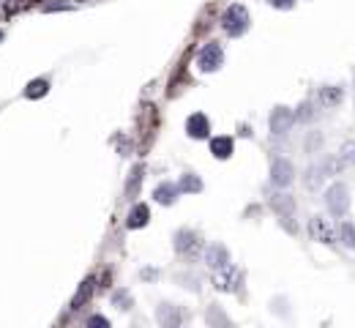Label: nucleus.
Returning a JSON list of instances; mask_svg holds the SVG:
<instances>
[{"label": "nucleus", "instance_id": "72a5a7b5", "mask_svg": "<svg viewBox=\"0 0 355 328\" xmlns=\"http://www.w3.org/2000/svg\"><path fill=\"white\" fill-rule=\"evenodd\" d=\"M79 3H85V0H79Z\"/></svg>", "mask_w": 355, "mask_h": 328}, {"label": "nucleus", "instance_id": "f3484780", "mask_svg": "<svg viewBox=\"0 0 355 328\" xmlns=\"http://www.w3.org/2000/svg\"><path fill=\"white\" fill-rule=\"evenodd\" d=\"M205 318H208V326L211 328H235L232 320L224 315V309H221L219 304H211V307H208V315H205Z\"/></svg>", "mask_w": 355, "mask_h": 328}, {"label": "nucleus", "instance_id": "4468645a", "mask_svg": "<svg viewBox=\"0 0 355 328\" xmlns=\"http://www.w3.org/2000/svg\"><path fill=\"white\" fill-rule=\"evenodd\" d=\"M271 208L279 214V219H290L295 214V200L290 194H274L271 197Z\"/></svg>", "mask_w": 355, "mask_h": 328}, {"label": "nucleus", "instance_id": "bb28decb", "mask_svg": "<svg viewBox=\"0 0 355 328\" xmlns=\"http://www.w3.org/2000/svg\"><path fill=\"white\" fill-rule=\"evenodd\" d=\"M339 156L345 159V164H355V140H347L339 151Z\"/></svg>", "mask_w": 355, "mask_h": 328}, {"label": "nucleus", "instance_id": "412c9836", "mask_svg": "<svg viewBox=\"0 0 355 328\" xmlns=\"http://www.w3.org/2000/svg\"><path fill=\"white\" fill-rule=\"evenodd\" d=\"M323 178H325V170H323V164H312V167L306 170V178H303V183H306V189H317V186L323 183Z\"/></svg>", "mask_w": 355, "mask_h": 328}, {"label": "nucleus", "instance_id": "9d476101", "mask_svg": "<svg viewBox=\"0 0 355 328\" xmlns=\"http://www.w3.org/2000/svg\"><path fill=\"white\" fill-rule=\"evenodd\" d=\"M186 134H189L192 140H208V137H211V121H208V115H205V112L189 115V121H186Z\"/></svg>", "mask_w": 355, "mask_h": 328}, {"label": "nucleus", "instance_id": "7c9ffc66", "mask_svg": "<svg viewBox=\"0 0 355 328\" xmlns=\"http://www.w3.org/2000/svg\"><path fill=\"white\" fill-rule=\"evenodd\" d=\"M156 276H159V271H150V268L142 271V279H156Z\"/></svg>", "mask_w": 355, "mask_h": 328}, {"label": "nucleus", "instance_id": "aec40b11", "mask_svg": "<svg viewBox=\"0 0 355 328\" xmlns=\"http://www.w3.org/2000/svg\"><path fill=\"white\" fill-rule=\"evenodd\" d=\"M47 90H50V80H44V77L30 80L25 88V99H41V96H47Z\"/></svg>", "mask_w": 355, "mask_h": 328}, {"label": "nucleus", "instance_id": "a878e982", "mask_svg": "<svg viewBox=\"0 0 355 328\" xmlns=\"http://www.w3.org/2000/svg\"><path fill=\"white\" fill-rule=\"evenodd\" d=\"M112 301H115V307H118V309H129V307L134 304V301H132V296H129L126 290H115V293H112Z\"/></svg>", "mask_w": 355, "mask_h": 328}, {"label": "nucleus", "instance_id": "9b49d317", "mask_svg": "<svg viewBox=\"0 0 355 328\" xmlns=\"http://www.w3.org/2000/svg\"><path fill=\"white\" fill-rule=\"evenodd\" d=\"M178 194H181L178 183H170V181H164V183H159V186L153 189V200H156L159 205H172V203L178 200Z\"/></svg>", "mask_w": 355, "mask_h": 328}, {"label": "nucleus", "instance_id": "473e14b6", "mask_svg": "<svg viewBox=\"0 0 355 328\" xmlns=\"http://www.w3.org/2000/svg\"><path fill=\"white\" fill-rule=\"evenodd\" d=\"M30 3H44V0H30Z\"/></svg>", "mask_w": 355, "mask_h": 328}, {"label": "nucleus", "instance_id": "393cba45", "mask_svg": "<svg viewBox=\"0 0 355 328\" xmlns=\"http://www.w3.org/2000/svg\"><path fill=\"white\" fill-rule=\"evenodd\" d=\"M342 167H345V159H342V156H328V159L323 162L325 175H339V172H342Z\"/></svg>", "mask_w": 355, "mask_h": 328}, {"label": "nucleus", "instance_id": "4be33fe9", "mask_svg": "<svg viewBox=\"0 0 355 328\" xmlns=\"http://www.w3.org/2000/svg\"><path fill=\"white\" fill-rule=\"evenodd\" d=\"M339 241L347 246V249H355V225L353 222H342V225H339Z\"/></svg>", "mask_w": 355, "mask_h": 328}, {"label": "nucleus", "instance_id": "1a4fd4ad", "mask_svg": "<svg viewBox=\"0 0 355 328\" xmlns=\"http://www.w3.org/2000/svg\"><path fill=\"white\" fill-rule=\"evenodd\" d=\"M295 181V167L290 159H274L271 164V183L279 186V189H287L290 183Z\"/></svg>", "mask_w": 355, "mask_h": 328}, {"label": "nucleus", "instance_id": "20e7f679", "mask_svg": "<svg viewBox=\"0 0 355 328\" xmlns=\"http://www.w3.org/2000/svg\"><path fill=\"white\" fill-rule=\"evenodd\" d=\"M172 244H175V252H178V254H183V257H197V252L203 249V236H200L197 230L183 227V230L175 233Z\"/></svg>", "mask_w": 355, "mask_h": 328}, {"label": "nucleus", "instance_id": "7ed1b4c3", "mask_svg": "<svg viewBox=\"0 0 355 328\" xmlns=\"http://www.w3.org/2000/svg\"><path fill=\"white\" fill-rule=\"evenodd\" d=\"M221 63H224V50H221V44H219V41H208V44L197 52V69H200V72H205V74L219 72V69H221Z\"/></svg>", "mask_w": 355, "mask_h": 328}, {"label": "nucleus", "instance_id": "5701e85b", "mask_svg": "<svg viewBox=\"0 0 355 328\" xmlns=\"http://www.w3.org/2000/svg\"><path fill=\"white\" fill-rule=\"evenodd\" d=\"M142 167H134V172H132V178L126 181V197H134L137 192H140V183H142Z\"/></svg>", "mask_w": 355, "mask_h": 328}, {"label": "nucleus", "instance_id": "f03ea898", "mask_svg": "<svg viewBox=\"0 0 355 328\" xmlns=\"http://www.w3.org/2000/svg\"><path fill=\"white\" fill-rule=\"evenodd\" d=\"M211 282L219 293H238L241 290V282H243V274H241L238 265L227 263V265H221V268L213 271Z\"/></svg>", "mask_w": 355, "mask_h": 328}, {"label": "nucleus", "instance_id": "cd10ccee", "mask_svg": "<svg viewBox=\"0 0 355 328\" xmlns=\"http://www.w3.org/2000/svg\"><path fill=\"white\" fill-rule=\"evenodd\" d=\"M85 328H112V326H110V320L104 315H93V318H88Z\"/></svg>", "mask_w": 355, "mask_h": 328}, {"label": "nucleus", "instance_id": "2f4dec72", "mask_svg": "<svg viewBox=\"0 0 355 328\" xmlns=\"http://www.w3.org/2000/svg\"><path fill=\"white\" fill-rule=\"evenodd\" d=\"M3 39H6V33H3V30H0V41H3Z\"/></svg>", "mask_w": 355, "mask_h": 328}, {"label": "nucleus", "instance_id": "dca6fc26", "mask_svg": "<svg viewBox=\"0 0 355 328\" xmlns=\"http://www.w3.org/2000/svg\"><path fill=\"white\" fill-rule=\"evenodd\" d=\"M232 151H235L232 137H213L211 140V154L216 156V159H230V156H232Z\"/></svg>", "mask_w": 355, "mask_h": 328}, {"label": "nucleus", "instance_id": "39448f33", "mask_svg": "<svg viewBox=\"0 0 355 328\" xmlns=\"http://www.w3.org/2000/svg\"><path fill=\"white\" fill-rule=\"evenodd\" d=\"M325 205L334 216H345L350 211V192L345 183H334L328 192H325Z\"/></svg>", "mask_w": 355, "mask_h": 328}, {"label": "nucleus", "instance_id": "6e6552de", "mask_svg": "<svg viewBox=\"0 0 355 328\" xmlns=\"http://www.w3.org/2000/svg\"><path fill=\"white\" fill-rule=\"evenodd\" d=\"M295 123V112L290 107H274L271 112V134L274 137H284Z\"/></svg>", "mask_w": 355, "mask_h": 328}, {"label": "nucleus", "instance_id": "b1692460", "mask_svg": "<svg viewBox=\"0 0 355 328\" xmlns=\"http://www.w3.org/2000/svg\"><path fill=\"white\" fill-rule=\"evenodd\" d=\"M295 121H301V123L314 121V104H312V101H303V104L295 110Z\"/></svg>", "mask_w": 355, "mask_h": 328}, {"label": "nucleus", "instance_id": "c756f323", "mask_svg": "<svg viewBox=\"0 0 355 328\" xmlns=\"http://www.w3.org/2000/svg\"><path fill=\"white\" fill-rule=\"evenodd\" d=\"M61 8H71V6H66V3H47L44 6V11H61Z\"/></svg>", "mask_w": 355, "mask_h": 328}, {"label": "nucleus", "instance_id": "f257e3e1", "mask_svg": "<svg viewBox=\"0 0 355 328\" xmlns=\"http://www.w3.org/2000/svg\"><path fill=\"white\" fill-rule=\"evenodd\" d=\"M249 25H252V19H249V8L246 6L232 3V6L224 8V14H221V30L227 36L238 39V36H243L249 30Z\"/></svg>", "mask_w": 355, "mask_h": 328}, {"label": "nucleus", "instance_id": "6ab92c4d", "mask_svg": "<svg viewBox=\"0 0 355 328\" xmlns=\"http://www.w3.org/2000/svg\"><path fill=\"white\" fill-rule=\"evenodd\" d=\"M178 189L186 192V194H197V192H203V181H200L194 172H186V175H181Z\"/></svg>", "mask_w": 355, "mask_h": 328}, {"label": "nucleus", "instance_id": "f8f14e48", "mask_svg": "<svg viewBox=\"0 0 355 328\" xmlns=\"http://www.w3.org/2000/svg\"><path fill=\"white\" fill-rule=\"evenodd\" d=\"M205 263H208V268H221V265H227L230 263V252H227V246L224 244H211L205 249Z\"/></svg>", "mask_w": 355, "mask_h": 328}, {"label": "nucleus", "instance_id": "2eb2a0df", "mask_svg": "<svg viewBox=\"0 0 355 328\" xmlns=\"http://www.w3.org/2000/svg\"><path fill=\"white\" fill-rule=\"evenodd\" d=\"M148 219H150V211H148V205L145 203H137L132 211H129V219H126V225H129V230H140L148 225Z\"/></svg>", "mask_w": 355, "mask_h": 328}, {"label": "nucleus", "instance_id": "423d86ee", "mask_svg": "<svg viewBox=\"0 0 355 328\" xmlns=\"http://www.w3.org/2000/svg\"><path fill=\"white\" fill-rule=\"evenodd\" d=\"M156 320H159L161 328H183V323H186V309L178 307V304L164 301V304H159V309H156Z\"/></svg>", "mask_w": 355, "mask_h": 328}, {"label": "nucleus", "instance_id": "a211bd4d", "mask_svg": "<svg viewBox=\"0 0 355 328\" xmlns=\"http://www.w3.org/2000/svg\"><path fill=\"white\" fill-rule=\"evenodd\" d=\"M93 290H96V279L90 276V279H85V282L79 285V290H77V296H74V301H71V309H79L85 301H90Z\"/></svg>", "mask_w": 355, "mask_h": 328}, {"label": "nucleus", "instance_id": "0eeeda50", "mask_svg": "<svg viewBox=\"0 0 355 328\" xmlns=\"http://www.w3.org/2000/svg\"><path fill=\"white\" fill-rule=\"evenodd\" d=\"M309 236H312V241H320V244L325 246H334L336 244V227L328 222V219H323V216H312L309 219Z\"/></svg>", "mask_w": 355, "mask_h": 328}, {"label": "nucleus", "instance_id": "c85d7f7f", "mask_svg": "<svg viewBox=\"0 0 355 328\" xmlns=\"http://www.w3.org/2000/svg\"><path fill=\"white\" fill-rule=\"evenodd\" d=\"M274 8H292L295 6V0H268Z\"/></svg>", "mask_w": 355, "mask_h": 328}, {"label": "nucleus", "instance_id": "ddd939ff", "mask_svg": "<svg viewBox=\"0 0 355 328\" xmlns=\"http://www.w3.org/2000/svg\"><path fill=\"white\" fill-rule=\"evenodd\" d=\"M317 99H320V104L323 107H339L342 104V99H345V90L339 88V85H325V88H320V93H317Z\"/></svg>", "mask_w": 355, "mask_h": 328}]
</instances>
